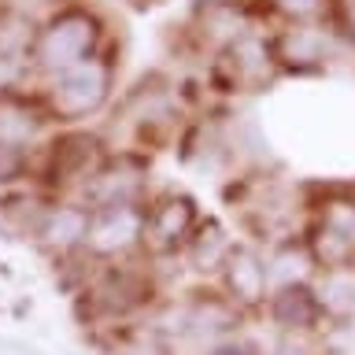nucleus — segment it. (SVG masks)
I'll return each mask as SVG.
<instances>
[{
    "label": "nucleus",
    "mask_w": 355,
    "mask_h": 355,
    "mask_svg": "<svg viewBox=\"0 0 355 355\" xmlns=\"http://www.w3.org/2000/svg\"><path fill=\"white\" fill-rule=\"evenodd\" d=\"M315 293H318L322 315L329 322H344V326L355 322V270L322 274L315 282Z\"/></svg>",
    "instance_id": "19"
},
{
    "label": "nucleus",
    "mask_w": 355,
    "mask_h": 355,
    "mask_svg": "<svg viewBox=\"0 0 355 355\" xmlns=\"http://www.w3.org/2000/svg\"><path fill=\"white\" fill-rule=\"evenodd\" d=\"M270 355H307V348H304V337H282L274 344V352Z\"/></svg>",
    "instance_id": "28"
},
{
    "label": "nucleus",
    "mask_w": 355,
    "mask_h": 355,
    "mask_svg": "<svg viewBox=\"0 0 355 355\" xmlns=\"http://www.w3.org/2000/svg\"><path fill=\"white\" fill-rule=\"evenodd\" d=\"M85 255L93 263H115L144 255V204L96 207L89 215Z\"/></svg>",
    "instance_id": "13"
},
{
    "label": "nucleus",
    "mask_w": 355,
    "mask_h": 355,
    "mask_svg": "<svg viewBox=\"0 0 355 355\" xmlns=\"http://www.w3.org/2000/svg\"><path fill=\"white\" fill-rule=\"evenodd\" d=\"M204 222L200 200L185 189L155 185L152 196L144 200V255L148 259H178L193 233Z\"/></svg>",
    "instance_id": "11"
},
{
    "label": "nucleus",
    "mask_w": 355,
    "mask_h": 355,
    "mask_svg": "<svg viewBox=\"0 0 355 355\" xmlns=\"http://www.w3.org/2000/svg\"><path fill=\"white\" fill-rule=\"evenodd\" d=\"M204 111L196 104V96L189 93V82L171 74H144L141 82H133L126 93L111 104V122L104 137L111 148H133V152H155L166 144H178L185 122Z\"/></svg>",
    "instance_id": "1"
},
{
    "label": "nucleus",
    "mask_w": 355,
    "mask_h": 355,
    "mask_svg": "<svg viewBox=\"0 0 355 355\" xmlns=\"http://www.w3.org/2000/svg\"><path fill=\"white\" fill-rule=\"evenodd\" d=\"M111 355H171V340L152 322H122L111 333Z\"/></svg>",
    "instance_id": "21"
},
{
    "label": "nucleus",
    "mask_w": 355,
    "mask_h": 355,
    "mask_svg": "<svg viewBox=\"0 0 355 355\" xmlns=\"http://www.w3.org/2000/svg\"><path fill=\"white\" fill-rule=\"evenodd\" d=\"M111 22L96 4L89 0H67V4L44 11L37 19V33L30 44V67L33 78H44L67 71V67L89 60L100 49H111Z\"/></svg>",
    "instance_id": "3"
},
{
    "label": "nucleus",
    "mask_w": 355,
    "mask_h": 355,
    "mask_svg": "<svg viewBox=\"0 0 355 355\" xmlns=\"http://www.w3.org/2000/svg\"><path fill=\"white\" fill-rule=\"evenodd\" d=\"M85 296L93 315L115 322H133L141 311L152 307L155 300V270L144 266V255L133 259H115V263H93L85 277Z\"/></svg>",
    "instance_id": "8"
},
{
    "label": "nucleus",
    "mask_w": 355,
    "mask_h": 355,
    "mask_svg": "<svg viewBox=\"0 0 355 355\" xmlns=\"http://www.w3.org/2000/svg\"><path fill=\"white\" fill-rule=\"evenodd\" d=\"M41 104L49 111L52 126H89L93 119L107 115L119 100V60L115 44L100 49L89 60L67 67V71L37 82Z\"/></svg>",
    "instance_id": "4"
},
{
    "label": "nucleus",
    "mask_w": 355,
    "mask_h": 355,
    "mask_svg": "<svg viewBox=\"0 0 355 355\" xmlns=\"http://www.w3.org/2000/svg\"><path fill=\"white\" fill-rule=\"evenodd\" d=\"M233 244H237V237H233V230L226 226V222H218V218H204L200 222V230L193 233V241L185 244V252L178 255L189 270L200 274V277H211L222 270V263H226V255L233 252Z\"/></svg>",
    "instance_id": "18"
},
{
    "label": "nucleus",
    "mask_w": 355,
    "mask_h": 355,
    "mask_svg": "<svg viewBox=\"0 0 355 355\" xmlns=\"http://www.w3.org/2000/svg\"><path fill=\"white\" fill-rule=\"evenodd\" d=\"M222 200L233 211L237 226L255 244H277L288 237H304L311 189L296 185L277 166H244L222 182Z\"/></svg>",
    "instance_id": "2"
},
{
    "label": "nucleus",
    "mask_w": 355,
    "mask_h": 355,
    "mask_svg": "<svg viewBox=\"0 0 355 355\" xmlns=\"http://www.w3.org/2000/svg\"><path fill=\"white\" fill-rule=\"evenodd\" d=\"M152 155L133 152V148H111V155L100 163V171L85 182L82 204L89 211L96 207H126L144 204L152 196Z\"/></svg>",
    "instance_id": "12"
},
{
    "label": "nucleus",
    "mask_w": 355,
    "mask_h": 355,
    "mask_svg": "<svg viewBox=\"0 0 355 355\" xmlns=\"http://www.w3.org/2000/svg\"><path fill=\"white\" fill-rule=\"evenodd\" d=\"M8 4H15V8H22V11H30V15H44V11H52V8H60V4H67V0H8Z\"/></svg>",
    "instance_id": "27"
},
{
    "label": "nucleus",
    "mask_w": 355,
    "mask_h": 355,
    "mask_svg": "<svg viewBox=\"0 0 355 355\" xmlns=\"http://www.w3.org/2000/svg\"><path fill=\"white\" fill-rule=\"evenodd\" d=\"M52 130L55 126H52L44 104H41L37 89L0 96V144L22 148V152H37L41 144L52 137Z\"/></svg>",
    "instance_id": "16"
},
{
    "label": "nucleus",
    "mask_w": 355,
    "mask_h": 355,
    "mask_svg": "<svg viewBox=\"0 0 355 355\" xmlns=\"http://www.w3.org/2000/svg\"><path fill=\"white\" fill-rule=\"evenodd\" d=\"M333 30L340 33V41L348 44V52L355 55V0H329V15Z\"/></svg>",
    "instance_id": "25"
},
{
    "label": "nucleus",
    "mask_w": 355,
    "mask_h": 355,
    "mask_svg": "<svg viewBox=\"0 0 355 355\" xmlns=\"http://www.w3.org/2000/svg\"><path fill=\"white\" fill-rule=\"evenodd\" d=\"M218 285L241 311L263 307L266 296L274 293L270 274H266L263 244H255V241H237L233 244V252L226 255V263H222V270H218Z\"/></svg>",
    "instance_id": "14"
},
{
    "label": "nucleus",
    "mask_w": 355,
    "mask_h": 355,
    "mask_svg": "<svg viewBox=\"0 0 355 355\" xmlns=\"http://www.w3.org/2000/svg\"><path fill=\"white\" fill-rule=\"evenodd\" d=\"M304 244L318 274L355 270V185L311 189Z\"/></svg>",
    "instance_id": "7"
},
{
    "label": "nucleus",
    "mask_w": 355,
    "mask_h": 355,
    "mask_svg": "<svg viewBox=\"0 0 355 355\" xmlns=\"http://www.w3.org/2000/svg\"><path fill=\"white\" fill-rule=\"evenodd\" d=\"M277 78H282V67H277V55H274L270 26L248 30L230 49H222L207 63H200V82H204L207 96L215 104H233V100H244V96H259Z\"/></svg>",
    "instance_id": "5"
},
{
    "label": "nucleus",
    "mask_w": 355,
    "mask_h": 355,
    "mask_svg": "<svg viewBox=\"0 0 355 355\" xmlns=\"http://www.w3.org/2000/svg\"><path fill=\"white\" fill-rule=\"evenodd\" d=\"M252 8L259 11L266 26L277 22H311L329 15V0H252Z\"/></svg>",
    "instance_id": "22"
},
{
    "label": "nucleus",
    "mask_w": 355,
    "mask_h": 355,
    "mask_svg": "<svg viewBox=\"0 0 355 355\" xmlns=\"http://www.w3.org/2000/svg\"><path fill=\"white\" fill-rule=\"evenodd\" d=\"M33 159H37V152L0 144V193L15 185H33Z\"/></svg>",
    "instance_id": "23"
},
{
    "label": "nucleus",
    "mask_w": 355,
    "mask_h": 355,
    "mask_svg": "<svg viewBox=\"0 0 355 355\" xmlns=\"http://www.w3.org/2000/svg\"><path fill=\"white\" fill-rule=\"evenodd\" d=\"M270 37H274V55H277V67H282V78L285 74H300V78L326 74L333 67L355 60L329 19L277 22V26H270Z\"/></svg>",
    "instance_id": "10"
},
{
    "label": "nucleus",
    "mask_w": 355,
    "mask_h": 355,
    "mask_svg": "<svg viewBox=\"0 0 355 355\" xmlns=\"http://www.w3.org/2000/svg\"><path fill=\"white\" fill-rule=\"evenodd\" d=\"M111 155L104 130L89 126H60L37 148L33 159V185H41L49 196H82L85 182L100 171Z\"/></svg>",
    "instance_id": "6"
},
{
    "label": "nucleus",
    "mask_w": 355,
    "mask_h": 355,
    "mask_svg": "<svg viewBox=\"0 0 355 355\" xmlns=\"http://www.w3.org/2000/svg\"><path fill=\"white\" fill-rule=\"evenodd\" d=\"M255 26H266V22L252 8V0H193L178 26V37H182V52L189 60L207 63L211 55L230 49Z\"/></svg>",
    "instance_id": "9"
},
{
    "label": "nucleus",
    "mask_w": 355,
    "mask_h": 355,
    "mask_svg": "<svg viewBox=\"0 0 355 355\" xmlns=\"http://www.w3.org/2000/svg\"><path fill=\"white\" fill-rule=\"evenodd\" d=\"M26 89H37L30 60H0V96L26 93Z\"/></svg>",
    "instance_id": "24"
},
{
    "label": "nucleus",
    "mask_w": 355,
    "mask_h": 355,
    "mask_svg": "<svg viewBox=\"0 0 355 355\" xmlns=\"http://www.w3.org/2000/svg\"><path fill=\"white\" fill-rule=\"evenodd\" d=\"M33 33H37V15L0 0V60H30Z\"/></svg>",
    "instance_id": "20"
},
{
    "label": "nucleus",
    "mask_w": 355,
    "mask_h": 355,
    "mask_svg": "<svg viewBox=\"0 0 355 355\" xmlns=\"http://www.w3.org/2000/svg\"><path fill=\"white\" fill-rule=\"evenodd\" d=\"M207 355H259V352H255V344H248V340L226 337V340L211 344V348H207Z\"/></svg>",
    "instance_id": "26"
},
{
    "label": "nucleus",
    "mask_w": 355,
    "mask_h": 355,
    "mask_svg": "<svg viewBox=\"0 0 355 355\" xmlns=\"http://www.w3.org/2000/svg\"><path fill=\"white\" fill-rule=\"evenodd\" d=\"M263 307H266V315H270V322L277 326L282 337H307V333H315L322 322H326L318 293H315V282L274 288Z\"/></svg>",
    "instance_id": "17"
},
{
    "label": "nucleus",
    "mask_w": 355,
    "mask_h": 355,
    "mask_svg": "<svg viewBox=\"0 0 355 355\" xmlns=\"http://www.w3.org/2000/svg\"><path fill=\"white\" fill-rule=\"evenodd\" d=\"M89 211L78 196H52L44 215L37 222L33 241L41 244L52 259H67V255L85 252V233H89Z\"/></svg>",
    "instance_id": "15"
},
{
    "label": "nucleus",
    "mask_w": 355,
    "mask_h": 355,
    "mask_svg": "<svg viewBox=\"0 0 355 355\" xmlns=\"http://www.w3.org/2000/svg\"><path fill=\"white\" fill-rule=\"evenodd\" d=\"M137 4H155V0H137Z\"/></svg>",
    "instance_id": "29"
}]
</instances>
